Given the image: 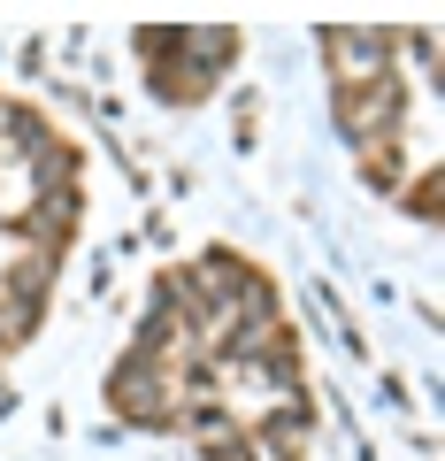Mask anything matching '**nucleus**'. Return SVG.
Listing matches in <instances>:
<instances>
[{
    "label": "nucleus",
    "instance_id": "1",
    "mask_svg": "<svg viewBox=\"0 0 445 461\" xmlns=\"http://www.w3.org/2000/svg\"><path fill=\"white\" fill-rule=\"evenodd\" d=\"M131 47H138V62H147L154 93L177 100V108L208 100L215 85H223V69L238 62V32H200V23H177V32H138Z\"/></svg>",
    "mask_w": 445,
    "mask_h": 461
}]
</instances>
